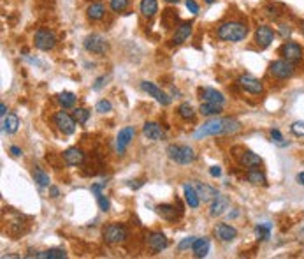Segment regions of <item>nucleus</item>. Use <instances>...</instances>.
<instances>
[{
  "mask_svg": "<svg viewBox=\"0 0 304 259\" xmlns=\"http://www.w3.org/2000/svg\"><path fill=\"white\" fill-rule=\"evenodd\" d=\"M195 191H197V194H199V198H200V201H204V203H208V201H213V199L216 198V196L220 194L218 191H216L215 187H211V185H208V184H202V182H195Z\"/></svg>",
  "mask_w": 304,
  "mask_h": 259,
  "instance_id": "obj_18",
  "label": "nucleus"
},
{
  "mask_svg": "<svg viewBox=\"0 0 304 259\" xmlns=\"http://www.w3.org/2000/svg\"><path fill=\"white\" fill-rule=\"evenodd\" d=\"M83 46H85L86 51L93 53V55H104V53L109 49V42L106 41L104 35H100V34H90V35H86Z\"/></svg>",
  "mask_w": 304,
  "mask_h": 259,
  "instance_id": "obj_8",
  "label": "nucleus"
},
{
  "mask_svg": "<svg viewBox=\"0 0 304 259\" xmlns=\"http://www.w3.org/2000/svg\"><path fill=\"white\" fill-rule=\"evenodd\" d=\"M239 164L245 169H257L259 166H262V159L257 154H253L252 150H245L239 157Z\"/></svg>",
  "mask_w": 304,
  "mask_h": 259,
  "instance_id": "obj_22",
  "label": "nucleus"
},
{
  "mask_svg": "<svg viewBox=\"0 0 304 259\" xmlns=\"http://www.w3.org/2000/svg\"><path fill=\"white\" fill-rule=\"evenodd\" d=\"M271 229L273 224L271 222H262V224H257L255 226V235L259 238V242H267L271 238Z\"/></svg>",
  "mask_w": 304,
  "mask_h": 259,
  "instance_id": "obj_33",
  "label": "nucleus"
},
{
  "mask_svg": "<svg viewBox=\"0 0 304 259\" xmlns=\"http://www.w3.org/2000/svg\"><path fill=\"white\" fill-rule=\"evenodd\" d=\"M199 94L206 102H215V104H222V106L225 104V97H223V94L218 90H215V88H209V86H206V88H199Z\"/></svg>",
  "mask_w": 304,
  "mask_h": 259,
  "instance_id": "obj_23",
  "label": "nucleus"
},
{
  "mask_svg": "<svg viewBox=\"0 0 304 259\" xmlns=\"http://www.w3.org/2000/svg\"><path fill=\"white\" fill-rule=\"evenodd\" d=\"M97 196V203H99V208L102 212H109V208H111V203H109V199L106 198L102 192H99V194H95Z\"/></svg>",
  "mask_w": 304,
  "mask_h": 259,
  "instance_id": "obj_41",
  "label": "nucleus"
},
{
  "mask_svg": "<svg viewBox=\"0 0 304 259\" xmlns=\"http://www.w3.org/2000/svg\"><path fill=\"white\" fill-rule=\"evenodd\" d=\"M264 14H266L269 19H280V16L283 14V7L278 4H267L266 7H264Z\"/></svg>",
  "mask_w": 304,
  "mask_h": 259,
  "instance_id": "obj_36",
  "label": "nucleus"
},
{
  "mask_svg": "<svg viewBox=\"0 0 304 259\" xmlns=\"http://www.w3.org/2000/svg\"><path fill=\"white\" fill-rule=\"evenodd\" d=\"M301 237H304V228H303V231H301Z\"/></svg>",
  "mask_w": 304,
  "mask_h": 259,
  "instance_id": "obj_58",
  "label": "nucleus"
},
{
  "mask_svg": "<svg viewBox=\"0 0 304 259\" xmlns=\"http://www.w3.org/2000/svg\"><path fill=\"white\" fill-rule=\"evenodd\" d=\"M229 208V198L223 194H218L211 201V207H209V215L211 217H220V215L225 214V210Z\"/></svg>",
  "mask_w": 304,
  "mask_h": 259,
  "instance_id": "obj_19",
  "label": "nucleus"
},
{
  "mask_svg": "<svg viewBox=\"0 0 304 259\" xmlns=\"http://www.w3.org/2000/svg\"><path fill=\"white\" fill-rule=\"evenodd\" d=\"M290 131H292V134L297 136V138H304V122L303 120L294 122V124L290 125Z\"/></svg>",
  "mask_w": 304,
  "mask_h": 259,
  "instance_id": "obj_42",
  "label": "nucleus"
},
{
  "mask_svg": "<svg viewBox=\"0 0 304 259\" xmlns=\"http://www.w3.org/2000/svg\"><path fill=\"white\" fill-rule=\"evenodd\" d=\"M178 115L183 118V120L190 122L195 118V109H193V106L190 104V102H181V104L178 106Z\"/></svg>",
  "mask_w": 304,
  "mask_h": 259,
  "instance_id": "obj_35",
  "label": "nucleus"
},
{
  "mask_svg": "<svg viewBox=\"0 0 304 259\" xmlns=\"http://www.w3.org/2000/svg\"><path fill=\"white\" fill-rule=\"evenodd\" d=\"M297 184L304 185V173H299V175H297Z\"/></svg>",
  "mask_w": 304,
  "mask_h": 259,
  "instance_id": "obj_54",
  "label": "nucleus"
},
{
  "mask_svg": "<svg viewBox=\"0 0 304 259\" xmlns=\"http://www.w3.org/2000/svg\"><path fill=\"white\" fill-rule=\"evenodd\" d=\"M216 35L220 41L225 42H241L248 37V25L239 19H232V21H225L216 28Z\"/></svg>",
  "mask_w": 304,
  "mask_h": 259,
  "instance_id": "obj_2",
  "label": "nucleus"
},
{
  "mask_svg": "<svg viewBox=\"0 0 304 259\" xmlns=\"http://www.w3.org/2000/svg\"><path fill=\"white\" fill-rule=\"evenodd\" d=\"M278 32H280V35H282L283 39H287V37H290V34H292V26L287 25V23H280Z\"/></svg>",
  "mask_w": 304,
  "mask_h": 259,
  "instance_id": "obj_46",
  "label": "nucleus"
},
{
  "mask_svg": "<svg viewBox=\"0 0 304 259\" xmlns=\"http://www.w3.org/2000/svg\"><path fill=\"white\" fill-rule=\"evenodd\" d=\"M25 258H37V259H65L67 252L62 251V249H48V251L42 252H33L30 251V254H26Z\"/></svg>",
  "mask_w": 304,
  "mask_h": 259,
  "instance_id": "obj_20",
  "label": "nucleus"
},
{
  "mask_svg": "<svg viewBox=\"0 0 304 259\" xmlns=\"http://www.w3.org/2000/svg\"><path fill=\"white\" fill-rule=\"evenodd\" d=\"M9 152H11V155H12V157H19V155H23L21 148H19V147H14V145H12V147L9 148Z\"/></svg>",
  "mask_w": 304,
  "mask_h": 259,
  "instance_id": "obj_51",
  "label": "nucleus"
},
{
  "mask_svg": "<svg viewBox=\"0 0 304 259\" xmlns=\"http://www.w3.org/2000/svg\"><path fill=\"white\" fill-rule=\"evenodd\" d=\"M206 4H213V2H216V0H204Z\"/></svg>",
  "mask_w": 304,
  "mask_h": 259,
  "instance_id": "obj_57",
  "label": "nucleus"
},
{
  "mask_svg": "<svg viewBox=\"0 0 304 259\" xmlns=\"http://www.w3.org/2000/svg\"><path fill=\"white\" fill-rule=\"evenodd\" d=\"M32 178L35 180V184L39 185V187H49V175L46 171H42L39 166H33V169H32Z\"/></svg>",
  "mask_w": 304,
  "mask_h": 259,
  "instance_id": "obj_31",
  "label": "nucleus"
},
{
  "mask_svg": "<svg viewBox=\"0 0 304 259\" xmlns=\"http://www.w3.org/2000/svg\"><path fill=\"white\" fill-rule=\"evenodd\" d=\"M178 19H179L178 11H172V9H165V11L162 12V26H163V28H172V26H176Z\"/></svg>",
  "mask_w": 304,
  "mask_h": 259,
  "instance_id": "obj_32",
  "label": "nucleus"
},
{
  "mask_svg": "<svg viewBox=\"0 0 304 259\" xmlns=\"http://www.w3.org/2000/svg\"><path fill=\"white\" fill-rule=\"evenodd\" d=\"M0 117H2V118L7 117V106H5V102H2V104H0Z\"/></svg>",
  "mask_w": 304,
  "mask_h": 259,
  "instance_id": "obj_53",
  "label": "nucleus"
},
{
  "mask_svg": "<svg viewBox=\"0 0 304 259\" xmlns=\"http://www.w3.org/2000/svg\"><path fill=\"white\" fill-rule=\"evenodd\" d=\"M134 138H136V129H134L132 125H129V127H123L122 131L118 132V136H116V152H118L120 155L125 154L127 147L132 143Z\"/></svg>",
  "mask_w": 304,
  "mask_h": 259,
  "instance_id": "obj_14",
  "label": "nucleus"
},
{
  "mask_svg": "<svg viewBox=\"0 0 304 259\" xmlns=\"http://www.w3.org/2000/svg\"><path fill=\"white\" fill-rule=\"evenodd\" d=\"M72 117H74V120L78 122L79 125H85L86 122L90 120V111L86 108H76L74 111H72Z\"/></svg>",
  "mask_w": 304,
  "mask_h": 259,
  "instance_id": "obj_37",
  "label": "nucleus"
},
{
  "mask_svg": "<svg viewBox=\"0 0 304 259\" xmlns=\"http://www.w3.org/2000/svg\"><path fill=\"white\" fill-rule=\"evenodd\" d=\"M102 238L106 240V244H111V245H116V244H123V242L129 238V231L123 224H108L104 229H102Z\"/></svg>",
  "mask_w": 304,
  "mask_h": 259,
  "instance_id": "obj_4",
  "label": "nucleus"
},
{
  "mask_svg": "<svg viewBox=\"0 0 304 259\" xmlns=\"http://www.w3.org/2000/svg\"><path fill=\"white\" fill-rule=\"evenodd\" d=\"M141 88L146 92L148 95H152L153 99H155L156 102H160L162 106H169L171 104V97L165 94V92L162 90V88H158V86L155 85V83H150V81H141Z\"/></svg>",
  "mask_w": 304,
  "mask_h": 259,
  "instance_id": "obj_12",
  "label": "nucleus"
},
{
  "mask_svg": "<svg viewBox=\"0 0 304 259\" xmlns=\"http://www.w3.org/2000/svg\"><path fill=\"white\" fill-rule=\"evenodd\" d=\"M53 122H55L56 129H58L62 134L71 136V134H74V132H76V124H78V122H76L74 117H72V115H69V113L58 111L55 117H53Z\"/></svg>",
  "mask_w": 304,
  "mask_h": 259,
  "instance_id": "obj_9",
  "label": "nucleus"
},
{
  "mask_svg": "<svg viewBox=\"0 0 304 259\" xmlns=\"http://www.w3.org/2000/svg\"><path fill=\"white\" fill-rule=\"evenodd\" d=\"M215 233H216V238H220L222 242H232L238 237V229L229 224H218L215 229Z\"/></svg>",
  "mask_w": 304,
  "mask_h": 259,
  "instance_id": "obj_24",
  "label": "nucleus"
},
{
  "mask_svg": "<svg viewBox=\"0 0 304 259\" xmlns=\"http://www.w3.org/2000/svg\"><path fill=\"white\" fill-rule=\"evenodd\" d=\"M202 117H218L222 113V104H215V102H202L199 108Z\"/></svg>",
  "mask_w": 304,
  "mask_h": 259,
  "instance_id": "obj_30",
  "label": "nucleus"
},
{
  "mask_svg": "<svg viewBox=\"0 0 304 259\" xmlns=\"http://www.w3.org/2000/svg\"><path fill=\"white\" fill-rule=\"evenodd\" d=\"M95 109H97L99 113H109V111L113 109V104H111L109 101H106V99H102V101L97 102Z\"/></svg>",
  "mask_w": 304,
  "mask_h": 259,
  "instance_id": "obj_44",
  "label": "nucleus"
},
{
  "mask_svg": "<svg viewBox=\"0 0 304 259\" xmlns=\"http://www.w3.org/2000/svg\"><path fill=\"white\" fill-rule=\"evenodd\" d=\"M109 7L115 12H123L129 7V0H109Z\"/></svg>",
  "mask_w": 304,
  "mask_h": 259,
  "instance_id": "obj_40",
  "label": "nucleus"
},
{
  "mask_svg": "<svg viewBox=\"0 0 304 259\" xmlns=\"http://www.w3.org/2000/svg\"><path fill=\"white\" fill-rule=\"evenodd\" d=\"M62 159L67 166H81L85 162V152L78 147H72V148H67L65 152L62 154Z\"/></svg>",
  "mask_w": 304,
  "mask_h": 259,
  "instance_id": "obj_16",
  "label": "nucleus"
},
{
  "mask_svg": "<svg viewBox=\"0 0 304 259\" xmlns=\"http://www.w3.org/2000/svg\"><path fill=\"white\" fill-rule=\"evenodd\" d=\"M165 2H167V4H178L179 0H165Z\"/></svg>",
  "mask_w": 304,
  "mask_h": 259,
  "instance_id": "obj_56",
  "label": "nucleus"
},
{
  "mask_svg": "<svg viewBox=\"0 0 304 259\" xmlns=\"http://www.w3.org/2000/svg\"><path fill=\"white\" fill-rule=\"evenodd\" d=\"M23 222H21V219H18V221H12L11 224H9V228H7V231H9V235L11 237H19V235H23L25 233V228H23Z\"/></svg>",
  "mask_w": 304,
  "mask_h": 259,
  "instance_id": "obj_39",
  "label": "nucleus"
},
{
  "mask_svg": "<svg viewBox=\"0 0 304 259\" xmlns=\"http://www.w3.org/2000/svg\"><path fill=\"white\" fill-rule=\"evenodd\" d=\"M156 214L160 215L162 219H165V221H176V219H179L183 215V207L179 201H176V205H158V207L155 208Z\"/></svg>",
  "mask_w": 304,
  "mask_h": 259,
  "instance_id": "obj_13",
  "label": "nucleus"
},
{
  "mask_svg": "<svg viewBox=\"0 0 304 259\" xmlns=\"http://www.w3.org/2000/svg\"><path fill=\"white\" fill-rule=\"evenodd\" d=\"M106 16V7L102 2H92V4L86 7V18L90 21H100V19Z\"/></svg>",
  "mask_w": 304,
  "mask_h": 259,
  "instance_id": "obj_25",
  "label": "nucleus"
},
{
  "mask_svg": "<svg viewBox=\"0 0 304 259\" xmlns=\"http://www.w3.org/2000/svg\"><path fill=\"white\" fill-rule=\"evenodd\" d=\"M167 157L171 159L172 162H176V164L186 166L192 164L197 159V155L195 150L192 147H188V145H169L167 147Z\"/></svg>",
  "mask_w": 304,
  "mask_h": 259,
  "instance_id": "obj_3",
  "label": "nucleus"
},
{
  "mask_svg": "<svg viewBox=\"0 0 304 259\" xmlns=\"http://www.w3.org/2000/svg\"><path fill=\"white\" fill-rule=\"evenodd\" d=\"M18 129H19V118L16 117V115L9 113L7 117L2 118V131H4L5 134H14Z\"/></svg>",
  "mask_w": 304,
  "mask_h": 259,
  "instance_id": "obj_28",
  "label": "nucleus"
},
{
  "mask_svg": "<svg viewBox=\"0 0 304 259\" xmlns=\"http://www.w3.org/2000/svg\"><path fill=\"white\" fill-rule=\"evenodd\" d=\"M106 81H108V78H106V76H99V78L95 79V83L92 85V88H93L95 92H99L100 88H102V86L106 85Z\"/></svg>",
  "mask_w": 304,
  "mask_h": 259,
  "instance_id": "obj_48",
  "label": "nucleus"
},
{
  "mask_svg": "<svg viewBox=\"0 0 304 259\" xmlns=\"http://www.w3.org/2000/svg\"><path fill=\"white\" fill-rule=\"evenodd\" d=\"M299 28H301V34H303V37H304V21H301V26H299Z\"/></svg>",
  "mask_w": 304,
  "mask_h": 259,
  "instance_id": "obj_55",
  "label": "nucleus"
},
{
  "mask_svg": "<svg viewBox=\"0 0 304 259\" xmlns=\"http://www.w3.org/2000/svg\"><path fill=\"white\" fill-rule=\"evenodd\" d=\"M183 192H185L186 205H188L190 208H199L200 198H199V194H197L195 187H193V185H190V184H185V185H183Z\"/></svg>",
  "mask_w": 304,
  "mask_h": 259,
  "instance_id": "obj_26",
  "label": "nucleus"
},
{
  "mask_svg": "<svg viewBox=\"0 0 304 259\" xmlns=\"http://www.w3.org/2000/svg\"><path fill=\"white\" fill-rule=\"evenodd\" d=\"M238 85L241 86L245 92L253 94V95H260L264 92V83L252 74H241L238 78Z\"/></svg>",
  "mask_w": 304,
  "mask_h": 259,
  "instance_id": "obj_10",
  "label": "nucleus"
},
{
  "mask_svg": "<svg viewBox=\"0 0 304 259\" xmlns=\"http://www.w3.org/2000/svg\"><path fill=\"white\" fill-rule=\"evenodd\" d=\"M143 134H145V138L152 139V141H162V139H165V131L156 122H146L143 125Z\"/></svg>",
  "mask_w": 304,
  "mask_h": 259,
  "instance_id": "obj_17",
  "label": "nucleus"
},
{
  "mask_svg": "<svg viewBox=\"0 0 304 259\" xmlns=\"http://www.w3.org/2000/svg\"><path fill=\"white\" fill-rule=\"evenodd\" d=\"M192 252L195 258H204L209 252V240L208 238H195L192 245Z\"/></svg>",
  "mask_w": 304,
  "mask_h": 259,
  "instance_id": "obj_29",
  "label": "nucleus"
},
{
  "mask_svg": "<svg viewBox=\"0 0 304 259\" xmlns=\"http://www.w3.org/2000/svg\"><path fill=\"white\" fill-rule=\"evenodd\" d=\"M49 196H51L53 199L58 198V196H60V189L55 187V185H49Z\"/></svg>",
  "mask_w": 304,
  "mask_h": 259,
  "instance_id": "obj_52",
  "label": "nucleus"
},
{
  "mask_svg": "<svg viewBox=\"0 0 304 259\" xmlns=\"http://www.w3.org/2000/svg\"><path fill=\"white\" fill-rule=\"evenodd\" d=\"M192 26H193L192 21H183L181 25L176 26V32L172 35V42L174 44H183L190 37V34H192Z\"/></svg>",
  "mask_w": 304,
  "mask_h": 259,
  "instance_id": "obj_21",
  "label": "nucleus"
},
{
  "mask_svg": "<svg viewBox=\"0 0 304 259\" xmlns=\"http://www.w3.org/2000/svg\"><path fill=\"white\" fill-rule=\"evenodd\" d=\"M127 185L136 191V189H141L143 185H145V182H143V180H130V182H127Z\"/></svg>",
  "mask_w": 304,
  "mask_h": 259,
  "instance_id": "obj_49",
  "label": "nucleus"
},
{
  "mask_svg": "<svg viewBox=\"0 0 304 259\" xmlns=\"http://www.w3.org/2000/svg\"><path fill=\"white\" fill-rule=\"evenodd\" d=\"M280 55L285 58V60L292 62V64H299L304 56V49L299 42L296 41H285L280 46Z\"/></svg>",
  "mask_w": 304,
  "mask_h": 259,
  "instance_id": "obj_6",
  "label": "nucleus"
},
{
  "mask_svg": "<svg viewBox=\"0 0 304 259\" xmlns=\"http://www.w3.org/2000/svg\"><path fill=\"white\" fill-rule=\"evenodd\" d=\"M209 175H211L213 178H218L220 175H222V168H220V166H211V168H209Z\"/></svg>",
  "mask_w": 304,
  "mask_h": 259,
  "instance_id": "obj_50",
  "label": "nucleus"
},
{
  "mask_svg": "<svg viewBox=\"0 0 304 259\" xmlns=\"http://www.w3.org/2000/svg\"><path fill=\"white\" fill-rule=\"evenodd\" d=\"M195 238H197V237H186V238H183V240L178 244V251L183 252V251H188V249H192V245H193V242H195Z\"/></svg>",
  "mask_w": 304,
  "mask_h": 259,
  "instance_id": "obj_43",
  "label": "nucleus"
},
{
  "mask_svg": "<svg viewBox=\"0 0 304 259\" xmlns=\"http://www.w3.org/2000/svg\"><path fill=\"white\" fill-rule=\"evenodd\" d=\"M33 44L41 51H51L56 46V35L49 28H39L33 35Z\"/></svg>",
  "mask_w": 304,
  "mask_h": 259,
  "instance_id": "obj_5",
  "label": "nucleus"
},
{
  "mask_svg": "<svg viewBox=\"0 0 304 259\" xmlns=\"http://www.w3.org/2000/svg\"><path fill=\"white\" fill-rule=\"evenodd\" d=\"M294 65L296 64L285 60V58H280V60H275L271 65H269V74L276 79H289V78H292L294 72H296V67H294Z\"/></svg>",
  "mask_w": 304,
  "mask_h": 259,
  "instance_id": "obj_7",
  "label": "nucleus"
},
{
  "mask_svg": "<svg viewBox=\"0 0 304 259\" xmlns=\"http://www.w3.org/2000/svg\"><path fill=\"white\" fill-rule=\"evenodd\" d=\"M58 102L63 106V108H72V106L76 104V95L72 94V92H62V94L58 95Z\"/></svg>",
  "mask_w": 304,
  "mask_h": 259,
  "instance_id": "obj_38",
  "label": "nucleus"
},
{
  "mask_svg": "<svg viewBox=\"0 0 304 259\" xmlns=\"http://www.w3.org/2000/svg\"><path fill=\"white\" fill-rule=\"evenodd\" d=\"M139 11H141V14L145 16L146 19H152L153 16L158 12V2H156V0H141Z\"/></svg>",
  "mask_w": 304,
  "mask_h": 259,
  "instance_id": "obj_27",
  "label": "nucleus"
},
{
  "mask_svg": "<svg viewBox=\"0 0 304 259\" xmlns=\"http://www.w3.org/2000/svg\"><path fill=\"white\" fill-rule=\"evenodd\" d=\"M275 41V30L269 25H259L255 30V42L259 48L266 49Z\"/></svg>",
  "mask_w": 304,
  "mask_h": 259,
  "instance_id": "obj_11",
  "label": "nucleus"
},
{
  "mask_svg": "<svg viewBox=\"0 0 304 259\" xmlns=\"http://www.w3.org/2000/svg\"><path fill=\"white\" fill-rule=\"evenodd\" d=\"M241 129V124L234 118H222L215 117L211 120L204 122L195 132H193V138L202 139L209 138V136H223V134H236V132Z\"/></svg>",
  "mask_w": 304,
  "mask_h": 259,
  "instance_id": "obj_1",
  "label": "nucleus"
},
{
  "mask_svg": "<svg viewBox=\"0 0 304 259\" xmlns=\"http://www.w3.org/2000/svg\"><path fill=\"white\" fill-rule=\"evenodd\" d=\"M246 180L253 185H267L266 175H264L260 169H248V173H246Z\"/></svg>",
  "mask_w": 304,
  "mask_h": 259,
  "instance_id": "obj_34",
  "label": "nucleus"
},
{
  "mask_svg": "<svg viewBox=\"0 0 304 259\" xmlns=\"http://www.w3.org/2000/svg\"><path fill=\"white\" fill-rule=\"evenodd\" d=\"M146 244H148V249L152 252H162L163 249H167L169 245V240L163 233H158V231H153V233L146 235Z\"/></svg>",
  "mask_w": 304,
  "mask_h": 259,
  "instance_id": "obj_15",
  "label": "nucleus"
},
{
  "mask_svg": "<svg viewBox=\"0 0 304 259\" xmlns=\"http://www.w3.org/2000/svg\"><path fill=\"white\" fill-rule=\"evenodd\" d=\"M269 136H271V141L278 143V145H282V147H285V145H287V143H283V136H282V132H280L278 129H271Z\"/></svg>",
  "mask_w": 304,
  "mask_h": 259,
  "instance_id": "obj_45",
  "label": "nucleus"
},
{
  "mask_svg": "<svg viewBox=\"0 0 304 259\" xmlns=\"http://www.w3.org/2000/svg\"><path fill=\"white\" fill-rule=\"evenodd\" d=\"M185 5L192 14H199V4H197L195 0H185Z\"/></svg>",
  "mask_w": 304,
  "mask_h": 259,
  "instance_id": "obj_47",
  "label": "nucleus"
}]
</instances>
